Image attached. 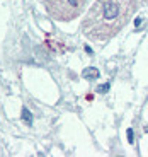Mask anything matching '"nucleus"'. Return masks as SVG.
Masks as SVG:
<instances>
[{
  "mask_svg": "<svg viewBox=\"0 0 148 157\" xmlns=\"http://www.w3.org/2000/svg\"><path fill=\"white\" fill-rule=\"evenodd\" d=\"M138 0H95L82 21V31L92 41H105L116 36L129 22Z\"/></svg>",
  "mask_w": 148,
  "mask_h": 157,
  "instance_id": "1",
  "label": "nucleus"
},
{
  "mask_svg": "<svg viewBox=\"0 0 148 157\" xmlns=\"http://www.w3.org/2000/svg\"><path fill=\"white\" fill-rule=\"evenodd\" d=\"M46 10L55 21H73L85 9L87 0H44Z\"/></svg>",
  "mask_w": 148,
  "mask_h": 157,
  "instance_id": "2",
  "label": "nucleus"
}]
</instances>
